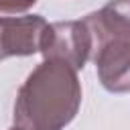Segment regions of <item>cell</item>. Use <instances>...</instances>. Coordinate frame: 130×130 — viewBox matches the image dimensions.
Masks as SVG:
<instances>
[{"label": "cell", "instance_id": "1", "mask_svg": "<svg viewBox=\"0 0 130 130\" xmlns=\"http://www.w3.org/2000/svg\"><path fill=\"white\" fill-rule=\"evenodd\" d=\"M81 106L77 71L55 59L39 63L20 85L14 102V126L20 130H63Z\"/></svg>", "mask_w": 130, "mask_h": 130}, {"label": "cell", "instance_id": "2", "mask_svg": "<svg viewBox=\"0 0 130 130\" xmlns=\"http://www.w3.org/2000/svg\"><path fill=\"white\" fill-rule=\"evenodd\" d=\"M43 59H55L71 65L75 71L83 69L93 53V39L83 20L51 22L43 30L41 51Z\"/></svg>", "mask_w": 130, "mask_h": 130}, {"label": "cell", "instance_id": "3", "mask_svg": "<svg viewBox=\"0 0 130 130\" xmlns=\"http://www.w3.org/2000/svg\"><path fill=\"white\" fill-rule=\"evenodd\" d=\"M45 26L47 20L41 14L0 16V61L39 53Z\"/></svg>", "mask_w": 130, "mask_h": 130}, {"label": "cell", "instance_id": "4", "mask_svg": "<svg viewBox=\"0 0 130 130\" xmlns=\"http://www.w3.org/2000/svg\"><path fill=\"white\" fill-rule=\"evenodd\" d=\"M102 85L112 93L130 91V41L112 39L91 55Z\"/></svg>", "mask_w": 130, "mask_h": 130}, {"label": "cell", "instance_id": "5", "mask_svg": "<svg viewBox=\"0 0 130 130\" xmlns=\"http://www.w3.org/2000/svg\"><path fill=\"white\" fill-rule=\"evenodd\" d=\"M83 22L91 32L93 53L106 41L112 39L130 41V0H110L100 10L87 14Z\"/></svg>", "mask_w": 130, "mask_h": 130}, {"label": "cell", "instance_id": "6", "mask_svg": "<svg viewBox=\"0 0 130 130\" xmlns=\"http://www.w3.org/2000/svg\"><path fill=\"white\" fill-rule=\"evenodd\" d=\"M37 0H0V12L4 14H20L30 10Z\"/></svg>", "mask_w": 130, "mask_h": 130}, {"label": "cell", "instance_id": "7", "mask_svg": "<svg viewBox=\"0 0 130 130\" xmlns=\"http://www.w3.org/2000/svg\"><path fill=\"white\" fill-rule=\"evenodd\" d=\"M10 130H20V128H16V126H12V128H10Z\"/></svg>", "mask_w": 130, "mask_h": 130}]
</instances>
